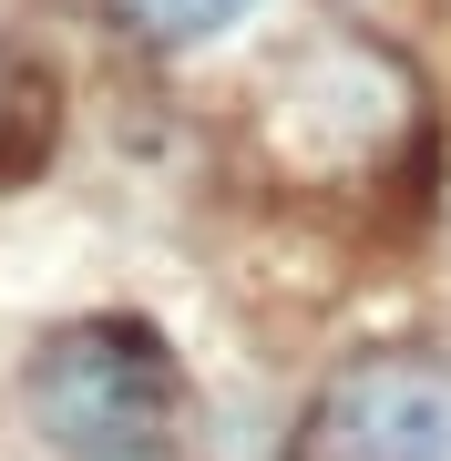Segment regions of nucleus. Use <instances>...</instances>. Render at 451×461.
Here are the masks:
<instances>
[{"label": "nucleus", "mask_w": 451, "mask_h": 461, "mask_svg": "<svg viewBox=\"0 0 451 461\" xmlns=\"http://www.w3.org/2000/svg\"><path fill=\"white\" fill-rule=\"evenodd\" d=\"M32 430L62 461H175L185 441V369L144 318H72L21 369Z\"/></svg>", "instance_id": "1"}, {"label": "nucleus", "mask_w": 451, "mask_h": 461, "mask_svg": "<svg viewBox=\"0 0 451 461\" xmlns=\"http://www.w3.org/2000/svg\"><path fill=\"white\" fill-rule=\"evenodd\" d=\"M287 461H451V359L369 348L308 400Z\"/></svg>", "instance_id": "2"}, {"label": "nucleus", "mask_w": 451, "mask_h": 461, "mask_svg": "<svg viewBox=\"0 0 451 461\" xmlns=\"http://www.w3.org/2000/svg\"><path fill=\"white\" fill-rule=\"evenodd\" d=\"M103 11L134 41H216V32H236V21L257 11V0H103Z\"/></svg>", "instance_id": "3"}]
</instances>
